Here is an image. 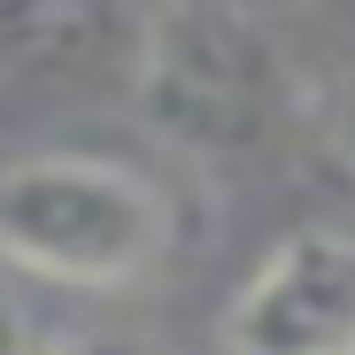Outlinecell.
Listing matches in <instances>:
<instances>
[{"mask_svg":"<svg viewBox=\"0 0 355 355\" xmlns=\"http://www.w3.org/2000/svg\"><path fill=\"white\" fill-rule=\"evenodd\" d=\"M332 147H340V162L355 170V70H347L340 93H332Z\"/></svg>","mask_w":355,"mask_h":355,"instance_id":"277c9868","label":"cell"},{"mask_svg":"<svg viewBox=\"0 0 355 355\" xmlns=\"http://www.w3.org/2000/svg\"><path fill=\"white\" fill-rule=\"evenodd\" d=\"M54 355H139V347H124V340H62Z\"/></svg>","mask_w":355,"mask_h":355,"instance_id":"8992f818","label":"cell"},{"mask_svg":"<svg viewBox=\"0 0 355 355\" xmlns=\"http://www.w3.org/2000/svg\"><path fill=\"white\" fill-rule=\"evenodd\" d=\"M0 355H31V347H24V317H16L8 293H0Z\"/></svg>","mask_w":355,"mask_h":355,"instance_id":"5b68a950","label":"cell"},{"mask_svg":"<svg viewBox=\"0 0 355 355\" xmlns=\"http://www.w3.org/2000/svg\"><path fill=\"white\" fill-rule=\"evenodd\" d=\"M132 101L155 139L201 162H248L293 124V62L248 8H155L139 16Z\"/></svg>","mask_w":355,"mask_h":355,"instance_id":"6da1fadb","label":"cell"},{"mask_svg":"<svg viewBox=\"0 0 355 355\" xmlns=\"http://www.w3.org/2000/svg\"><path fill=\"white\" fill-rule=\"evenodd\" d=\"M170 248L155 178L101 155H31L0 170V255L54 286H132Z\"/></svg>","mask_w":355,"mask_h":355,"instance_id":"7a4b0ae2","label":"cell"},{"mask_svg":"<svg viewBox=\"0 0 355 355\" xmlns=\"http://www.w3.org/2000/svg\"><path fill=\"white\" fill-rule=\"evenodd\" d=\"M232 355H355V232H293L224 309Z\"/></svg>","mask_w":355,"mask_h":355,"instance_id":"3957f363","label":"cell"}]
</instances>
